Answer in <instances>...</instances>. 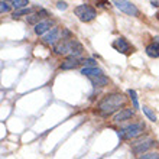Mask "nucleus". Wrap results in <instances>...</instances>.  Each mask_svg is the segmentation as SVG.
Wrapping results in <instances>:
<instances>
[{"instance_id":"19","label":"nucleus","mask_w":159,"mask_h":159,"mask_svg":"<svg viewBox=\"0 0 159 159\" xmlns=\"http://www.w3.org/2000/svg\"><path fill=\"white\" fill-rule=\"evenodd\" d=\"M138 159H159V152H149V153L139 156Z\"/></svg>"},{"instance_id":"5","label":"nucleus","mask_w":159,"mask_h":159,"mask_svg":"<svg viewBox=\"0 0 159 159\" xmlns=\"http://www.w3.org/2000/svg\"><path fill=\"white\" fill-rule=\"evenodd\" d=\"M156 145V142L153 140L152 138H145L142 139V140H138V142H134L133 145H132V151H133V153H136V155H145V152L149 151L151 148H153Z\"/></svg>"},{"instance_id":"22","label":"nucleus","mask_w":159,"mask_h":159,"mask_svg":"<svg viewBox=\"0 0 159 159\" xmlns=\"http://www.w3.org/2000/svg\"><path fill=\"white\" fill-rule=\"evenodd\" d=\"M9 9H10V6H9L7 2H2V3H0V12L2 13L9 12Z\"/></svg>"},{"instance_id":"16","label":"nucleus","mask_w":159,"mask_h":159,"mask_svg":"<svg viewBox=\"0 0 159 159\" xmlns=\"http://www.w3.org/2000/svg\"><path fill=\"white\" fill-rule=\"evenodd\" d=\"M142 110H143V113L146 114V117L149 119V120H151V121H156V120H158V117H156L155 111H153V110H151V109H149V107H148V106H143V107H142Z\"/></svg>"},{"instance_id":"8","label":"nucleus","mask_w":159,"mask_h":159,"mask_svg":"<svg viewBox=\"0 0 159 159\" xmlns=\"http://www.w3.org/2000/svg\"><path fill=\"white\" fill-rule=\"evenodd\" d=\"M59 35H61V32H59L58 28H52V29L42 38V42H43L45 45H54L55 46L59 42Z\"/></svg>"},{"instance_id":"24","label":"nucleus","mask_w":159,"mask_h":159,"mask_svg":"<svg viewBox=\"0 0 159 159\" xmlns=\"http://www.w3.org/2000/svg\"><path fill=\"white\" fill-rule=\"evenodd\" d=\"M152 6H159V2H151Z\"/></svg>"},{"instance_id":"21","label":"nucleus","mask_w":159,"mask_h":159,"mask_svg":"<svg viewBox=\"0 0 159 159\" xmlns=\"http://www.w3.org/2000/svg\"><path fill=\"white\" fill-rule=\"evenodd\" d=\"M81 64H84V65L87 64V65H90V68H94V67H96V61H94V59H93V58L83 59V61H81Z\"/></svg>"},{"instance_id":"7","label":"nucleus","mask_w":159,"mask_h":159,"mask_svg":"<svg viewBox=\"0 0 159 159\" xmlns=\"http://www.w3.org/2000/svg\"><path fill=\"white\" fill-rule=\"evenodd\" d=\"M111 45H113V48L117 51V52H120V54H123V55H130L134 51L133 46L129 43V41H127L126 38H123V36L117 38Z\"/></svg>"},{"instance_id":"17","label":"nucleus","mask_w":159,"mask_h":159,"mask_svg":"<svg viewBox=\"0 0 159 159\" xmlns=\"http://www.w3.org/2000/svg\"><path fill=\"white\" fill-rule=\"evenodd\" d=\"M10 4H12L15 9L20 10V9H25V6L29 4V2H28V0H13V2H10Z\"/></svg>"},{"instance_id":"20","label":"nucleus","mask_w":159,"mask_h":159,"mask_svg":"<svg viewBox=\"0 0 159 159\" xmlns=\"http://www.w3.org/2000/svg\"><path fill=\"white\" fill-rule=\"evenodd\" d=\"M127 93H129L130 98H132V101H133V107H134V109H138L139 103H138V97H136V91H134V90H129Z\"/></svg>"},{"instance_id":"15","label":"nucleus","mask_w":159,"mask_h":159,"mask_svg":"<svg viewBox=\"0 0 159 159\" xmlns=\"http://www.w3.org/2000/svg\"><path fill=\"white\" fill-rule=\"evenodd\" d=\"M93 84L96 85V87H104L109 84V78L106 75H101V77H97V78H91Z\"/></svg>"},{"instance_id":"14","label":"nucleus","mask_w":159,"mask_h":159,"mask_svg":"<svg viewBox=\"0 0 159 159\" xmlns=\"http://www.w3.org/2000/svg\"><path fill=\"white\" fill-rule=\"evenodd\" d=\"M81 74L85 75V77H90V78H97V77L104 75V72L101 71L100 68H97V67H94V68H90V67L83 68V70H81Z\"/></svg>"},{"instance_id":"4","label":"nucleus","mask_w":159,"mask_h":159,"mask_svg":"<svg viewBox=\"0 0 159 159\" xmlns=\"http://www.w3.org/2000/svg\"><path fill=\"white\" fill-rule=\"evenodd\" d=\"M74 13L81 22H91L97 16L96 9L90 6V4H80V6H77L74 9Z\"/></svg>"},{"instance_id":"11","label":"nucleus","mask_w":159,"mask_h":159,"mask_svg":"<svg viewBox=\"0 0 159 159\" xmlns=\"http://www.w3.org/2000/svg\"><path fill=\"white\" fill-rule=\"evenodd\" d=\"M48 16V12L46 10H43V9H41L39 12H36V13H30L29 16H28V23H30V25H38V23H41V22H43L42 19L43 17H46Z\"/></svg>"},{"instance_id":"1","label":"nucleus","mask_w":159,"mask_h":159,"mask_svg":"<svg viewBox=\"0 0 159 159\" xmlns=\"http://www.w3.org/2000/svg\"><path fill=\"white\" fill-rule=\"evenodd\" d=\"M126 98L123 94L120 93H111L107 94L100 100V103L97 104V110L100 111L101 116H110V114H116V111L119 113L121 106H125Z\"/></svg>"},{"instance_id":"3","label":"nucleus","mask_w":159,"mask_h":159,"mask_svg":"<svg viewBox=\"0 0 159 159\" xmlns=\"http://www.w3.org/2000/svg\"><path fill=\"white\" fill-rule=\"evenodd\" d=\"M145 130V125L142 121H136V123H132L129 126H125L123 129L119 130V136L121 139H134L140 136Z\"/></svg>"},{"instance_id":"2","label":"nucleus","mask_w":159,"mask_h":159,"mask_svg":"<svg viewBox=\"0 0 159 159\" xmlns=\"http://www.w3.org/2000/svg\"><path fill=\"white\" fill-rule=\"evenodd\" d=\"M52 51L57 55H64V57H68V58L70 57L78 58L80 55L84 52V46L78 41H75L72 38H62V41H59L52 48Z\"/></svg>"},{"instance_id":"6","label":"nucleus","mask_w":159,"mask_h":159,"mask_svg":"<svg viewBox=\"0 0 159 159\" xmlns=\"http://www.w3.org/2000/svg\"><path fill=\"white\" fill-rule=\"evenodd\" d=\"M116 4V7L121 12H125L126 15L129 16H139V9L136 7V4H133L132 2H127V0H116L113 2Z\"/></svg>"},{"instance_id":"10","label":"nucleus","mask_w":159,"mask_h":159,"mask_svg":"<svg viewBox=\"0 0 159 159\" xmlns=\"http://www.w3.org/2000/svg\"><path fill=\"white\" fill-rule=\"evenodd\" d=\"M134 116V110L132 109H121L119 113H116L113 116V121L114 123H120V121H125V120H129Z\"/></svg>"},{"instance_id":"9","label":"nucleus","mask_w":159,"mask_h":159,"mask_svg":"<svg viewBox=\"0 0 159 159\" xmlns=\"http://www.w3.org/2000/svg\"><path fill=\"white\" fill-rule=\"evenodd\" d=\"M145 52H146V55L151 57V58H159V36H155L153 41H152L149 45H146Z\"/></svg>"},{"instance_id":"12","label":"nucleus","mask_w":159,"mask_h":159,"mask_svg":"<svg viewBox=\"0 0 159 159\" xmlns=\"http://www.w3.org/2000/svg\"><path fill=\"white\" fill-rule=\"evenodd\" d=\"M51 28H52V20H43L41 23H38V25H35V34L45 36V34L49 32Z\"/></svg>"},{"instance_id":"25","label":"nucleus","mask_w":159,"mask_h":159,"mask_svg":"<svg viewBox=\"0 0 159 159\" xmlns=\"http://www.w3.org/2000/svg\"><path fill=\"white\" fill-rule=\"evenodd\" d=\"M156 17H158V20H159V12H158V13H156Z\"/></svg>"},{"instance_id":"13","label":"nucleus","mask_w":159,"mask_h":159,"mask_svg":"<svg viewBox=\"0 0 159 159\" xmlns=\"http://www.w3.org/2000/svg\"><path fill=\"white\" fill-rule=\"evenodd\" d=\"M81 61L83 59H78L75 57H70V58L65 59V62L61 64V70H74L81 64Z\"/></svg>"},{"instance_id":"18","label":"nucleus","mask_w":159,"mask_h":159,"mask_svg":"<svg viewBox=\"0 0 159 159\" xmlns=\"http://www.w3.org/2000/svg\"><path fill=\"white\" fill-rule=\"evenodd\" d=\"M30 12H32L30 9H26V7H25V9H20V10H16V12L13 13V17L16 19V17H20V16H23V15H26V16H29Z\"/></svg>"},{"instance_id":"23","label":"nucleus","mask_w":159,"mask_h":159,"mask_svg":"<svg viewBox=\"0 0 159 159\" xmlns=\"http://www.w3.org/2000/svg\"><path fill=\"white\" fill-rule=\"evenodd\" d=\"M57 7H58V9H62V10H65V9L68 7V4L65 3V2H58V3H57Z\"/></svg>"}]
</instances>
